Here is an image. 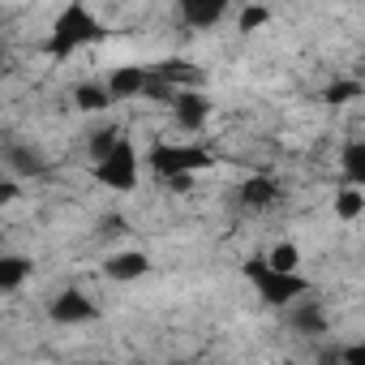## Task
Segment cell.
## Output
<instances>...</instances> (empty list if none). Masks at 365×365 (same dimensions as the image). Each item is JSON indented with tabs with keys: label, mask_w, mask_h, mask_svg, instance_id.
I'll use <instances>...</instances> for the list:
<instances>
[{
	"label": "cell",
	"mask_w": 365,
	"mask_h": 365,
	"mask_svg": "<svg viewBox=\"0 0 365 365\" xmlns=\"http://www.w3.org/2000/svg\"><path fill=\"white\" fill-rule=\"evenodd\" d=\"M103 82H108V91L116 95V103L142 99V95H146V86H150V65H116Z\"/></svg>",
	"instance_id": "obj_8"
},
{
	"label": "cell",
	"mask_w": 365,
	"mask_h": 365,
	"mask_svg": "<svg viewBox=\"0 0 365 365\" xmlns=\"http://www.w3.org/2000/svg\"><path fill=\"white\" fill-rule=\"evenodd\" d=\"M108 22L86 5V0H69V5L52 18V31H48V43H43V52L52 56V61H69L73 52H82V48H99V43H108Z\"/></svg>",
	"instance_id": "obj_1"
},
{
	"label": "cell",
	"mask_w": 365,
	"mask_h": 365,
	"mask_svg": "<svg viewBox=\"0 0 365 365\" xmlns=\"http://www.w3.org/2000/svg\"><path fill=\"white\" fill-rule=\"evenodd\" d=\"M120 138H125V125H103V129L91 138V163H95V159H103V155H108Z\"/></svg>",
	"instance_id": "obj_17"
},
{
	"label": "cell",
	"mask_w": 365,
	"mask_h": 365,
	"mask_svg": "<svg viewBox=\"0 0 365 365\" xmlns=\"http://www.w3.org/2000/svg\"><path fill=\"white\" fill-rule=\"evenodd\" d=\"M150 254L146 250H120V254H112L108 262H103V275L108 279H116V284H133V279H142V275H150Z\"/></svg>",
	"instance_id": "obj_10"
},
{
	"label": "cell",
	"mask_w": 365,
	"mask_h": 365,
	"mask_svg": "<svg viewBox=\"0 0 365 365\" xmlns=\"http://www.w3.org/2000/svg\"><path fill=\"white\" fill-rule=\"evenodd\" d=\"M48 318H52L56 327H82V322H95V318H99V305H95L86 292L65 288V292H56V297L48 301Z\"/></svg>",
	"instance_id": "obj_6"
},
{
	"label": "cell",
	"mask_w": 365,
	"mask_h": 365,
	"mask_svg": "<svg viewBox=\"0 0 365 365\" xmlns=\"http://www.w3.org/2000/svg\"><path fill=\"white\" fill-rule=\"evenodd\" d=\"M339 361H348V365H365V339H361V344L339 348Z\"/></svg>",
	"instance_id": "obj_20"
},
{
	"label": "cell",
	"mask_w": 365,
	"mask_h": 365,
	"mask_svg": "<svg viewBox=\"0 0 365 365\" xmlns=\"http://www.w3.org/2000/svg\"><path fill=\"white\" fill-rule=\"evenodd\" d=\"M146 163L159 180H172V176H198V172H211L215 168V155L198 142H155L146 150Z\"/></svg>",
	"instance_id": "obj_3"
},
{
	"label": "cell",
	"mask_w": 365,
	"mask_h": 365,
	"mask_svg": "<svg viewBox=\"0 0 365 365\" xmlns=\"http://www.w3.org/2000/svg\"><path fill=\"white\" fill-rule=\"evenodd\" d=\"M267 22H271V9H267V5H245V9H241V18H237L241 35H254V31H262Z\"/></svg>",
	"instance_id": "obj_18"
},
{
	"label": "cell",
	"mask_w": 365,
	"mask_h": 365,
	"mask_svg": "<svg viewBox=\"0 0 365 365\" xmlns=\"http://www.w3.org/2000/svg\"><path fill=\"white\" fill-rule=\"evenodd\" d=\"M31 271H35L31 258H22V254H5V258H0V292H18V288L31 279Z\"/></svg>",
	"instance_id": "obj_13"
},
{
	"label": "cell",
	"mask_w": 365,
	"mask_h": 365,
	"mask_svg": "<svg viewBox=\"0 0 365 365\" xmlns=\"http://www.w3.org/2000/svg\"><path fill=\"white\" fill-rule=\"evenodd\" d=\"M73 103H78V112H86V116H103V112L116 108V95L108 91V82H78V86H73Z\"/></svg>",
	"instance_id": "obj_11"
},
{
	"label": "cell",
	"mask_w": 365,
	"mask_h": 365,
	"mask_svg": "<svg viewBox=\"0 0 365 365\" xmlns=\"http://www.w3.org/2000/svg\"><path fill=\"white\" fill-rule=\"evenodd\" d=\"M241 275H245V284L254 288V297H258L262 305H271V309H288V305H297V301L309 297V279H305L301 271H279V267H271L267 254L245 258V262H241Z\"/></svg>",
	"instance_id": "obj_2"
},
{
	"label": "cell",
	"mask_w": 365,
	"mask_h": 365,
	"mask_svg": "<svg viewBox=\"0 0 365 365\" xmlns=\"http://www.w3.org/2000/svg\"><path fill=\"white\" fill-rule=\"evenodd\" d=\"M365 95V82H356V78H335L327 91H322V103L327 108H344V103H356Z\"/></svg>",
	"instance_id": "obj_15"
},
{
	"label": "cell",
	"mask_w": 365,
	"mask_h": 365,
	"mask_svg": "<svg viewBox=\"0 0 365 365\" xmlns=\"http://www.w3.org/2000/svg\"><path fill=\"white\" fill-rule=\"evenodd\" d=\"M292 322H297V327H309V331H327V318H322V309H318L314 301L301 305V309L292 314Z\"/></svg>",
	"instance_id": "obj_19"
},
{
	"label": "cell",
	"mask_w": 365,
	"mask_h": 365,
	"mask_svg": "<svg viewBox=\"0 0 365 365\" xmlns=\"http://www.w3.org/2000/svg\"><path fill=\"white\" fill-rule=\"evenodd\" d=\"M339 168H344V180H348V185H361V190H365V142H344Z\"/></svg>",
	"instance_id": "obj_14"
},
{
	"label": "cell",
	"mask_w": 365,
	"mask_h": 365,
	"mask_svg": "<svg viewBox=\"0 0 365 365\" xmlns=\"http://www.w3.org/2000/svg\"><path fill=\"white\" fill-rule=\"evenodd\" d=\"M237 198H241V207H245V211H267V207H275V202H279V180H275V176H267V172H254V176H245V180H241Z\"/></svg>",
	"instance_id": "obj_9"
},
{
	"label": "cell",
	"mask_w": 365,
	"mask_h": 365,
	"mask_svg": "<svg viewBox=\"0 0 365 365\" xmlns=\"http://www.w3.org/2000/svg\"><path fill=\"white\" fill-rule=\"evenodd\" d=\"M232 9V0H176V14L190 31H215Z\"/></svg>",
	"instance_id": "obj_7"
},
{
	"label": "cell",
	"mask_w": 365,
	"mask_h": 365,
	"mask_svg": "<svg viewBox=\"0 0 365 365\" xmlns=\"http://www.w3.org/2000/svg\"><path fill=\"white\" fill-rule=\"evenodd\" d=\"M0 198L14 202V198H18V180H5V185H0Z\"/></svg>",
	"instance_id": "obj_21"
},
{
	"label": "cell",
	"mask_w": 365,
	"mask_h": 365,
	"mask_svg": "<svg viewBox=\"0 0 365 365\" xmlns=\"http://www.w3.org/2000/svg\"><path fill=\"white\" fill-rule=\"evenodd\" d=\"M331 215L339 220V224H352V220H361L365 215V190L361 185H344L335 190V198H331Z\"/></svg>",
	"instance_id": "obj_12"
},
{
	"label": "cell",
	"mask_w": 365,
	"mask_h": 365,
	"mask_svg": "<svg viewBox=\"0 0 365 365\" xmlns=\"http://www.w3.org/2000/svg\"><path fill=\"white\" fill-rule=\"evenodd\" d=\"M142 159L146 155H138V142L125 133L103 159H95V180L103 190H112V194H133L138 190V176H142Z\"/></svg>",
	"instance_id": "obj_4"
},
{
	"label": "cell",
	"mask_w": 365,
	"mask_h": 365,
	"mask_svg": "<svg viewBox=\"0 0 365 365\" xmlns=\"http://www.w3.org/2000/svg\"><path fill=\"white\" fill-rule=\"evenodd\" d=\"M168 112H172V125H176V129L202 133L207 120H211V95L198 91V86H185V91H176V99L168 103Z\"/></svg>",
	"instance_id": "obj_5"
},
{
	"label": "cell",
	"mask_w": 365,
	"mask_h": 365,
	"mask_svg": "<svg viewBox=\"0 0 365 365\" xmlns=\"http://www.w3.org/2000/svg\"><path fill=\"white\" fill-rule=\"evenodd\" d=\"M267 262L271 267H279V271H301V245L297 241H275L271 250H267Z\"/></svg>",
	"instance_id": "obj_16"
}]
</instances>
